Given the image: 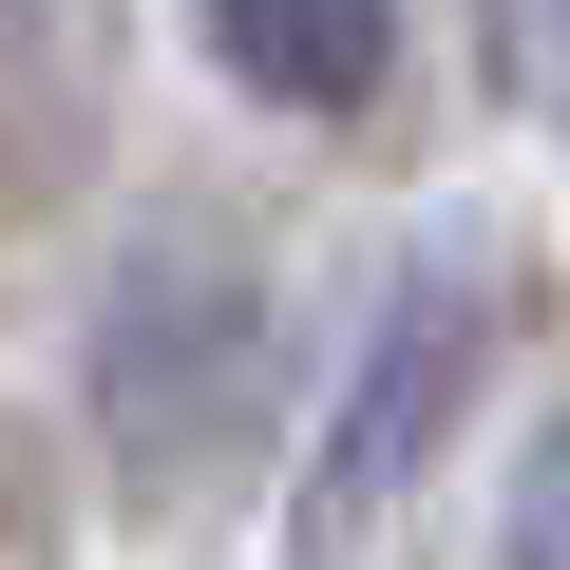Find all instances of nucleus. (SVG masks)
I'll return each mask as SVG.
<instances>
[{"instance_id":"6","label":"nucleus","mask_w":570,"mask_h":570,"mask_svg":"<svg viewBox=\"0 0 570 570\" xmlns=\"http://www.w3.org/2000/svg\"><path fill=\"white\" fill-rule=\"evenodd\" d=\"M494 77L532 115H570V0H494Z\"/></svg>"},{"instance_id":"3","label":"nucleus","mask_w":570,"mask_h":570,"mask_svg":"<svg viewBox=\"0 0 570 570\" xmlns=\"http://www.w3.org/2000/svg\"><path fill=\"white\" fill-rule=\"evenodd\" d=\"M209 20V58H228V96H266V115H381V77H400V0H190Z\"/></svg>"},{"instance_id":"1","label":"nucleus","mask_w":570,"mask_h":570,"mask_svg":"<svg viewBox=\"0 0 570 570\" xmlns=\"http://www.w3.org/2000/svg\"><path fill=\"white\" fill-rule=\"evenodd\" d=\"M266 400V285L228 228H153L115 266V305H96V438L134 475H209Z\"/></svg>"},{"instance_id":"5","label":"nucleus","mask_w":570,"mask_h":570,"mask_svg":"<svg viewBox=\"0 0 570 570\" xmlns=\"http://www.w3.org/2000/svg\"><path fill=\"white\" fill-rule=\"evenodd\" d=\"M494 532H513V551H532V570H551V551H570V400H551V419H532V456H513V513H494Z\"/></svg>"},{"instance_id":"2","label":"nucleus","mask_w":570,"mask_h":570,"mask_svg":"<svg viewBox=\"0 0 570 570\" xmlns=\"http://www.w3.org/2000/svg\"><path fill=\"white\" fill-rule=\"evenodd\" d=\"M475 362H494V247H419V266L381 285V324H362L343 400H324V456H305V532H381V513L438 475V438H456Z\"/></svg>"},{"instance_id":"4","label":"nucleus","mask_w":570,"mask_h":570,"mask_svg":"<svg viewBox=\"0 0 570 570\" xmlns=\"http://www.w3.org/2000/svg\"><path fill=\"white\" fill-rule=\"evenodd\" d=\"M115 115V39L96 0H0V171H77Z\"/></svg>"}]
</instances>
